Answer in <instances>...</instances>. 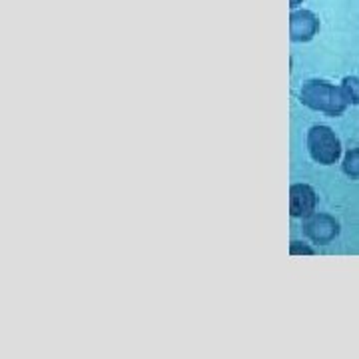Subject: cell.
Here are the masks:
<instances>
[{"label":"cell","mask_w":359,"mask_h":359,"mask_svg":"<svg viewBox=\"0 0 359 359\" xmlns=\"http://www.w3.org/2000/svg\"><path fill=\"white\" fill-rule=\"evenodd\" d=\"M339 86L344 90L349 106H359V76H346Z\"/></svg>","instance_id":"6"},{"label":"cell","mask_w":359,"mask_h":359,"mask_svg":"<svg viewBox=\"0 0 359 359\" xmlns=\"http://www.w3.org/2000/svg\"><path fill=\"white\" fill-rule=\"evenodd\" d=\"M290 252L292 254H313V250L309 248V245H302V242H292V245H290Z\"/></svg>","instance_id":"8"},{"label":"cell","mask_w":359,"mask_h":359,"mask_svg":"<svg viewBox=\"0 0 359 359\" xmlns=\"http://www.w3.org/2000/svg\"><path fill=\"white\" fill-rule=\"evenodd\" d=\"M318 32H320V18L311 11H294L290 14L292 42H309Z\"/></svg>","instance_id":"5"},{"label":"cell","mask_w":359,"mask_h":359,"mask_svg":"<svg viewBox=\"0 0 359 359\" xmlns=\"http://www.w3.org/2000/svg\"><path fill=\"white\" fill-rule=\"evenodd\" d=\"M299 100L311 110L334 116V118L344 114L349 106L341 86H335L332 82L320 80V78L304 82V86L299 90Z\"/></svg>","instance_id":"1"},{"label":"cell","mask_w":359,"mask_h":359,"mask_svg":"<svg viewBox=\"0 0 359 359\" xmlns=\"http://www.w3.org/2000/svg\"><path fill=\"white\" fill-rule=\"evenodd\" d=\"M318 196L308 184H294L290 188V214L294 218L308 219L316 214Z\"/></svg>","instance_id":"4"},{"label":"cell","mask_w":359,"mask_h":359,"mask_svg":"<svg viewBox=\"0 0 359 359\" xmlns=\"http://www.w3.org/2000/svg\"><path fill=\"white\" fill-rule=\"evenodd\" d=\"M304 233L313 244L327 245L339 236V224L330 214H313L304 222Z\"/></svg>","instance_id":"3"},{"label":"cell","mask_w":359,"mask_h":359,"mask_svg":"<svg viewBox=\"0 0 359 359\" xmlns=\"http://www.w3.org/2000/svg\"><path fill=\"white\" fill-rule=\"evenodd\" d=\"M302 2H304V0H290V6H292V8H297V6H299V4H302Z\"/></svg>","instance_id":"9"},{"label":"cell","mask_w":359,"mask_h":359,"mask_svg":"<svg viewBox=\"0 0 359 359\" xmlns=\"http://www.w3.org/2000/svg\"><path fill=\"white\" fill-rule=\"evenodd\" d=\"M308 150L321 166H332L341 158V142L330 126H311L308 132Z\"/></svg>","instance_id":"2"},{"label":"cell","mask_w":359,"mask_h":359,"mask_svg":"<svg viewBox=\"0 0 359 359\" xmlns=\"http://www.w3.org/2000/svg\"><path fill=\"white\" fill-rule=\"evenodd\" d=\"M341 168H344V172H346L349 178L359 180V148L347 150Z\"/></svg>","instance_id":"7"}]
</instances>
